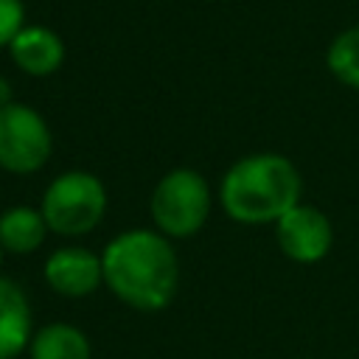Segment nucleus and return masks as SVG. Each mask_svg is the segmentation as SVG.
Wrapping results in <instances>:
<instances>
[{
  "instance_id": "nucleus-1",
  "label": "nucleus",
  "mask_w": 359,
  "mask_h": 359,
  "mask_svg": "<svg viewBox=\"0 0 359 359\" xmlns=\"http://www.w3.org/2000/svg\"><path fill=\"white\" fill-rule=\"evenodd\" d=\"M107 289L137 311H160L180 283V264L171 241L157 230L118 233L101 252Z\"/></svg>"
},
{
  "instance_id": "nucleus-2",
  "label": "nucleus",
  "mask_w": 359,
  "mask_h": 359,
  "mask_svg": "<svg viewBox=\"0 0 359 359\" xmlns=\"http://www.w3.org/2000/svg\"><path fill=\"white\" fill-rule=\"evenodd\" d=\"M219 202L241 224H275L300 202V174L283 154L261 151L241 157L222 177Z\"/></svg>"
},
{
  "instance_id": "nucleus-3",
  "label": "nucleus",
  "mask_w": 359,
  "mask_h": 359,
  "mask_svg": "<svg viewBox=\"0 0 359 359\" xmlns=\"http://www.w3.org/2000/svg\"><path fill=\"white\" fill-rule=\"evenodd\" d=\"M39 210L48 230L59 236H87L101 224L107 210L104 182L90 171H65L48 185Z\"/></svg>"
},
{
  "instance_id": "nucleus-4",
  "label": "nucleus",
  "mask_w": 359,
  "mask_h": 359,
  "mask_svg": "<svg viewBox=\"0 0 359 359\" xmlns=\"http://www.w3.org/2000/svg\"><path fill=\"white\" fill-rule=\"evenodd\" d=\"M149 208L157 233L165 238H188L208 222L210 185L194 168H174L154 185Z\"/></svg>"
},
{
  "instance_id": "nucleus-5",
  "label": "nucleus",
  "mask_w": 359,
  "mask_h": 359,
  "mask_svg": "<svg viewBox=\"0 0 359 359\" xmlns=\"http://www.w3.org/2000/svg\"><path fill=\"white\" fill-rule=\"evenodd\" d=\"M53 135L48 121L20 101L0 109V168L8 174H34L50 160Z\"/></svg>"
},
{
  "instance_id": "nucleus-6",
  "label": "nucleus",
  "mask_w": 359,
  "mask_h": 359,
  "mask_svg": "<svg viewBox=\"0 0 359 359\" xmlns=\"http://www.w3.org/2000/svg\"><path fill=\"white\" fill-rule=\"evenodd\" d=\"M275 236L283 255L297 264H317L320 258H325L334 241V230L325 213L303 202H297L275 222Z\"/></svg>"
},
{
  "instance_id": "nucleus-7",
  "label": "nucleus",
  "mask_w": 359,
  "mask_h": 359,
  "mask_svg": "<svg viewBox=\"0 0 359 359\" xmlns=\"http://www.w3.org/2000/svg\"><path fill=\"white\" fill-rule=\"evenodd\" d=\"M45 280L56 294L65 297H84L95 292L104 283V269H101V255H95L87 247H59L48 255L45 266Z\"/></svg>"
},
{
  "instance_id": "nucleus-8",
  "label": "nucleus",
  "mask_w": 359,
  "mask_h": 359,
  "mask_svg": "<svg viewBox=\"0 0 359 359\" xmlns=\"http://www.w3.org/2000/svg\"><path fill=\"white\" fill-rule=\"evenodd\" d=\"M11 62L34 79H45L56 73L65 62V45L56 36V31L45 25H25L8 45Z\"/></svg>"
},
{
  "instance_id": "nucleus-9",
  "label": "nucleus",
  "mask_w": 359,
  "mask_h": 359,
  "mask_svg": "<svg viewBox=\"0 0 359 359\" xmlns=\"http://www.w3.org/2000/svg\"><path fill=\"white\" fill-rule=\"evenodd\" d=\"M31 337L34 325L25 292L14 280L0 278V359H14L28 351Z\"/></svg>"
},
{
  "instance_id": "nucleus-10",
  "label": "nucleus",
  "mask_w": 359,
  "mask_h": 359,
  "mask_svg": "<svg viewBox=\"0 0 359 359\" xmlns=\"http://www.w3.org/2000/svg\"><path fill=\"white\" fill-rule=\"evenodd\" d=\"M48 236V222L39 208L14 205L0 213V247L14 255H28L42 247Z\"/></svg>"
},
{
  "instance_id": "nucleus-11",
  "label": "nucleus",
  "mask_w": 359,
  "mask_h": 359,
  "mask_svg": "<svg viewBox=\"0 0 359 359\" xmlns=\"http://www.w3.org/2000/svg\"><path fill=\"white\" fill-rule=\"evenodd\" d=\"M31 359H90V339L70 323H48L34 331Z\"/></svg>"
},
{
  "instance_id": "nucleus-12",
  "label": "nucleus",
  "mask_w": 359,
  "mask_h": 359,
  "mask_svg": "<svg viewBox=\"0 0 359 359\" xmlns=\"http://www.w3.org/2000/svg\"><path fill=\"white\" fill-rule=\"evenodd\" d=\"M325 62H328V70L342 84L359 90V25L345 28L342 34L334 36Z\"/></svg>"
},
{
  "instance_id": "nucleus-13",
  "label": "nucleus",
  "mask_w": 359,
  "mask_h": 359,
  "mask_svg": "<svg viewBox=\"0 0 359 359\" xmlns=\"http://www.w3.org/2000/svg\"><path fill=\"white\" fill-rule=\"evenodd\" d=\"M25 28L22 0H0V48H8L11 39Z\"/></svg>"
},
{
  "instance_id": "nucleus-14",
  "label": "nucleus",
  "mask_w": 359,
  "mask_h": 359,
  "mask_svg": "<svg viewBox=\"0 0 359 359\" xmlns=\"http://www.w3.org/2000/svg\"><path fill=\"white\" fill-rule=\"evenodd\" d=\"M11 101H14V90H11V84L0 76V109H3V107H8Z\"/></svg>"
},
{
  "instance_id": "nucleus-15",
  "label": "nucleus",
  "mask_w": 359,
  "mask_h": 359,
  "mask_svg": "<svg viewBox=\"0 0 359 359\" xmlns=\"http://www.w3.org/2000/svg\"><path fill=\"white\" fill-rule=\"evenodd\" d=\"M3 255H6V250H3V247H0V264H3Z\"/></svg>"
}]
</instances>
